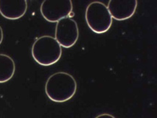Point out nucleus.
I'll use <instances>...</instances> for the list:
<instances>
[{"instance_id": "nucleus-3", "label": "nucleus", "mask_w": 157, "mask_h": 118, "mask_svg": "<svg viewBox=\"0 0 157 118\" xmlns=\"http://www.w3.org/2000/svg\"><path fill=\"white\" fill-rule=\"evenodd\" d=\"M89 28L98 34L106 32L112 25V17L107 6L100 2H93L87 6L85 14Z\"/></svg>"}, {"instance_id": "nucleus-9", "label": "nucleus", "mask_w": 157, "mask_h": 118, "mask_svg": "<svg viewBox=\"0 0 157 118\" xmlns=\"http://www.w3.org/2000/svg\"><path fill=\"white\" fill-rule=\"evenodd\" d=\"M95 118H115V117H114L112 114L104 113V114H99V115L97 116Z\"/></svg>"}, {"instance_id": "nucleus-8", "label": "nucleus", "mask_w": 157, "mask_h": 118, "mask_svg": "<svg viewBox=\"0 0 157 118\" xmlns=\"http://www.w3.org/2000/svg\"><path fill=\"white\" fill-rule=\"evenodd\" d=\"M15 71V62L12 58L5 54H0V83L10 81Z\"/></svg>"}, {"instance_id": "nucleus-10", "label": "nucleus", "mask_w": 157, "mask_h": 118, "mask_svg": "<svg viewBox=\"0 0 157 118\" xmlns=\"http://www.w3.org/2000/svg\"><path fill=\"white\" fill-rule=\"evenodd\" d=\"M3 37H4V36H3V30H2V28H1V26H0V44H1V43L2 42Z\"/></svg>"}, {"instance_id": "nucleus-4", "label": "nucleus", "mask_w": 157, "mask_h": 118, "mask_svg": "<svg viewBox=\"0 0 157 118\" xmlns=\"http://www.w3.org/2000/svg\"><path fill=\"white\" fill-rule=\"evenodd\" d=\"M71 0H44L41 5V13L44 19L50 22H56L69 17L72 12Z\"/></svg>"}, {"instance_id": "nucleus-7", "label": "nucleus", "mask_w": 157, "mask_h": 118, "mask_svg": "<svg viewBox=\"0 0 157 118\" xmlns=\"http://www.w3.org/2000/svg\"><path fill=\"white\" fill-rule=\"evenodd\" d=\"M26 0H0V13L5 19H19L26 13Z\"/></svg>"}, {"instance_id": "nucleus-2", "label": "nucleus", "mask_w": 157, "mask_h": 118, "mask_svg": "<svg viewBox=\"0 0 157 118\" xmlns=\"http://www.w3.org/2000/svg\"><path fill=\"white\" fill-rule=\"evenodd\" d=\"M31 52L36 63L47 67L59 61L62 55V48L54 37L43 36L35 41Z\"/></svg>"}, {"instance_id": "nucleus-1", "label": "nucleus", "mask_w": 157, "mask_h": 118, "mask_svg": "<svg viewBox=\"0 0 157 118\" xmlns=\"http://www.w3.org/2000/svg\"><path fill=\"white\" fill-rule=\"evenodd\" d=\"M77 83L74 77L65 72L52 74L47 79L45 92L51 101L56 103L68 101L76 93Z\"/></svg>"}, {"instance_id": "nucleus-6", "label": "nucleus", "mask_w": 157, "mask_h": 118, "mask_svg": "<svg viewBox=\"0 0 157 118\" xmlns=\"http://www.w3.org/2000/svg\"><path fill=\"white\" fill-rule=\"evenodd\" d=\"M137 8L136 0H111L107 8L112 19L123 21L130 19L135 13Z\"/></svg>"}, {"instance_id": "nucleus-5", "label": "nucleus", "mask_w": 157, "mask_h": 118, "mask_svg": "<svg viewBox=\"0 0 157 118\" xmlns=\"http://www.w3.org/2000/svg\"><path fill=\"white\" fill-rule=\"evenodd\" d=\"M78 37V24L72 18H64L56 24L55 39L61 47L70 48L75 44Z\"/></svg>"}]
</instances>
